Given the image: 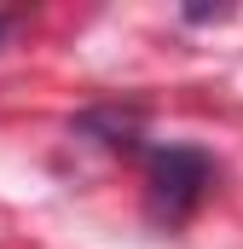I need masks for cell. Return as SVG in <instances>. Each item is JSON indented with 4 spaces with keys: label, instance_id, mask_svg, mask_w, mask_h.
<instances>
[{
    "label": "cell",
    "instance_id": "277c9868",
    "mask_svg": "<svg viewBox=\"0 0 243 249\" xmlns=\"http://www.w3.org/2000/svg\"><path fill=\"white\" fill-rule=\"evenodd\" d=\"M0 35H6V18H0Z\"/></svg>",
    "mask_w": 243,
    "mask_h": 249
},
{
    "label": "cell",
    "instance_id": "6da1fadb",
    "mask_svg": "<svg viewBox=\"0 0 243 249\" xmlns=\"http://www.w3.org/2000/svg\"><path fill=\"white\" fill-rule=\"evenodd\" d=\"M214 186V157L197 145H151L145 151V214L156 226H185Z\"/></svg>",
    "mask_w": 243,
    "mask_h": 249
},
{
    "label": "cell",
    "instance_id": "3957f363",
    "mask_svg": "<svg viewBox=\"0 0 243 249\" xmlns=\"http://www.w3.org/2000/svg\"><path fill=\"white\" fill-rule=\"evenodd\" d=\"M185 18H191V23H208V18H226V12H220V6H185Z\"/></svg>",
    "mask_w": 243,
    "mask_h": 249
},
{
    "label": "cell",
    "instance_id": "7a4b0ae2",
    "mask_svg": "<svg viewBox=\"0 0 243 249\" xmlns=\"http://www.w3.org/2000/svg\"><path fill=\"white\" fill-rule=\"evenodd\" d=\"M81 133H104V145H139V116L127 110H87L81 116Z\"/></svg>",
    "mask_w": 243,
    "mask_h": 249
}]
</instances>
